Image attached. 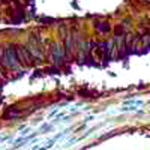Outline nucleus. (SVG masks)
Wrapping results in <instances>:
<instances>
[{"mask_svg": "<svg viewBox=\"0 0 150 150\" xmlns=\"http://www.w3.org/2000/svg\"><path fill=\"white\" fill-rule=\"evenodd\" d=\"M30 132V129H26V131H24V132H21V135H27Z\"/></svg>", "mask_w": 150, "mask_h": 150, "instance_id": "f257e3e1", "label": "nucleus"}, {"mask_svg": "<svg viewBox=\"0 0 150 150\" xmlns=\"http://www.w3.org/2000/svg\"><path fill=\"white\" fill-rule=\"evenodd\" d=\"M147 2H150V0H147Z\"/></svg>", "mask_w": 150, "mask_h": 150, "instance_id": "f03ea898", "label": "nucleus"}]
</instances>
